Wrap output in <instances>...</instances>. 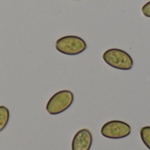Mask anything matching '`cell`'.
Masks as SVG:
<instances>
[{"mask_svg":"<svg viewBox=\"0 0 150 150\" xmlns=\"http://www.w3.org/2000/svg\"><path fill=\"white\" fill-rule=\"evenodd\" d=\"M142 14H143L145 17L150 18V1H149L148 3H146V4L142 6Z\"/></svg>","mask_w":150,"mask_h":150,"instance_id":"ba28073f","label":"cell"},{"mask_svg":"<svg viewBox=\"0 0 150 150\" xmlns=\"http://www.w3.org/2000/svg\"><path fill=\"white\" fill-rule=\"evenodd\" d=\"M10 119V112L7 107L0 105V132H2L7 126Z\"/></svg>","mask_w":150,"mask_h":150,"instance_id":"8992f818","label":"cell"},{"mask_svg":"<svg viewBox=\"0 0 150 150\" xmlns=\"http://www.w3.org/2000/svg\"><path fill=\"white\" fill-rule=\"evenodd\" d=\"M55 48L58 52L63 54L76 55L83 53L87 48V44L78 36L67 35L56 40Z\"/></svg>","mask_w":150,"mask_h":150,"instance_id":"7a4b0ae2","label":"cell"},{"mask_svg":"<svg viewBox=\"0 0 150 150\" xmlns=\"http://www.w3.org/2000/svg\"><path fill=\"white\" fill-rule=\"evenodd\" d=\"M103 59L109 66L120 70H130L134 66V61L130 54L119 48L107 49L103 54Z\"/></svg>","mask_w":150,"mask_h":150,"instance_id":"6da1fadb","label":"cell"},{"mask_svg":"<svg viewBox=\"0 0 150 150\" xmlns=\"http://www.w3.org/2000/svg\"><path fill=\"white\" fill-rule=\"evenodd\" d=\"M141 134V138L142 142L144 143V145L150 150V127L147 126V127H143L141 129L140 132Z\"/></svg>","mask_w":150,"mask_h":150,"instance_id":"52a82bcc","label":"cell"},{"mask_svg":"<svg viewBox=\"0 0 150 150\" xmlns=\"http://www.w3.org/2000/svg\"><path fill=\"white\" fill-rule=\"evenodd\" d=\"M131 127L121 120H111L101 128V134L108 139H123L130 135Z\"/></svg>","mask_w":150,"mask_h":150,"instance_id":"277c9868","label":"cell"},{"mask_svg":"<svg viewBox=\"0 0 150 150\" xmlns=\"http://www.w3.org/2000/svg\"><path fill=\"white\" fill-rule=\"evenodd\" d=\"M74 101L72 91L63 90L54 94L47 104V111L51 115L60 114L70 107Z\"/></svg>","mask_w":150,"mask_h":150,"instance_id":"3957f363","label":"cell"},{"mask_svg":"<svg viewBox=\"0 0 150 150\" xmlns=\"http://www.w3.org/2000/svg\"><path fill=\"white\" fill-rule=\"evenodd\" d=\"M92 145V134L89 129L79 130L72 141V150H90Z\"/></svg>","mask_w":150,"mask_h":150,"instance_id":"5b68a950","label":"cell"}]
</instances>
